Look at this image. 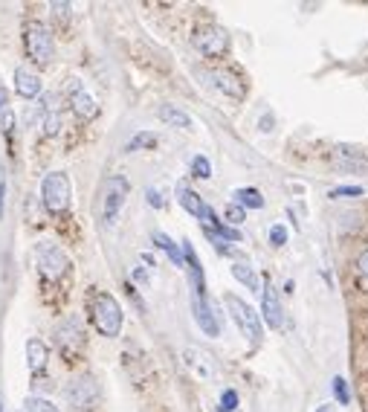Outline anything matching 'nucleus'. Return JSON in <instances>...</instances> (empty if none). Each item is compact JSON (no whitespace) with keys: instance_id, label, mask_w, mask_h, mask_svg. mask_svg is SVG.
Wrapping results in <instances>:
<instances>
[{"instance_id":"1","label":"nucleus","mask_w":368,"mask_h":412,"mask_svg":"<svg viewBox=\"0 0 368 412\" xmlns=\"http://www.w3.org/2000/svg\"><path fill=\"white\" fill-rule=\"evenodd\" d=\"M90 317H93V325L102 337H119L122 331V305L116 302V296H110L108 290H99L93 299H90Z\"/></svg>"},{"instance_id":"2","label":"nucleus","mask_w":368,"mask_h":412,"mask_svg":"<svg viewBox=\"0 0 368 412\" xmlns=\"http://www.w3.org/2000/svg\"><path fill=\"white\" fill-rule=\"evenodd\" d=\"M41 201L46 206V212L53 215H61L70 209V201H72V189H70V177L64 172H50L44 175L41 180Z\"/></svg>"},{"instance_id":"3","label":"nucleus","mask_w":368,"mask_h":412,"mask_svg":"<svg viewBox=\"0 0 368 412\" xmlns=\"http://www.w3.org/2000/svg\"><path fill=\"white\" fill-rule=\"evenodd\" d=\"M64 398H67L70 409H76V412L96 409V404H99V398H102L99 380H96L93 375H79V377H72L70 386L64 389Z\"/></svg>"},{"instance_id":"4","label":"nucleus","mask_w":368,"mask_h":412,"mask_svg":"<svg viewBox=\"0 0 368 412\" xmlns=\"http://www.w3.org/2000/svg\"><path fill=\"white\" fill-rule=\"evenodd\" d=\"M35 261H38V270L44 279H50V282H58L61 276H67L70 270V258L67 253L53 244V241H38V247H35Z\"/></svg>"},{"instance_id":"5","label":"nucleus","mask_w":368,"mask_h":412,"mask_svg":"<svg viewBox=\"0 0 368 412\" xmlns=\"http://www.w3.org/2000/svg\"><path fill=\"white\" fill-rule=\"evenodd\" d=\"M23 44H27V53L35 64H50L56 56V41L53 32L44 27L41 20L27 23V32H23Z\"/></svg>"},{"instance_id":"6","label":"nucleus","mask_w":368,"mask_h":412,"mask_svg":"<svg viewBox=\"0 0 368 412\" xmlns=\"http://www.w3.org/2000/svg\"><path fill=\"white\" fill-rule=\"evenodd\" d=\"M191 46L201 50L206 58H217L229 50V32L217 27V23H203V27L191 32Z\"/></svg>"},{"instance_id":"7","label":"nucleus","mask_w":368,"mask_h":412,"mask_svg":"<svg viewBox=\"0 0 368 412\" xmlns=\"http://www.w3.org/2000/svg\"><path fill=\"white\" fill-rule=\"evenodd\" d=\"M224 302H227V308H229V317H232L235 325L241 328V334L247 337L250 343H258V340H261V317L255 313V308H250L243 299H238L235 294H227Z\"/></svg>"},{"instance_id":"8","label":"nucleus","mask_w":368,"mask_h":412,"mask_svg":"<svg viewBox=\"0 0 368 412\" xmlns=\"http://www.w3.org/2000/svg\"><path fill=\"white\" fill-rule=\"evenodd\" d=\"M128 195H131V183H128L125 175L108 177L105 192H102V218H105V224H113L116 221V215H119L122 206H125Z\"/></svg>"},{"instance_id":"9","label":"nucleus","mask_w":368,"mask_h":412,"mask_svg":"<svg viewBox=\"0 0 368 412\" xmlns=\"http://www.w3.org/2000/svg\"><path fill=\"white\" fill-rule=\"evenodd\" d=\"M331 163L339 168V172L348 175H368V154H362L354 145H336L331 151Z\"/></svg>"},{"instance_id":"10","label":"nucleus","mask_w":368,"mask_h":412,"mask_svg":"<svg viewBox=\"0 0 368 412\" xmlns=\"http://www.w3.org/2000/svg\"><path fill=\"white\" fill-rule=\"evenodd\" d=\"M206 79H212V85L224 93V96H229V99H243V96H247V82H243L241 76L235 70H209L206 73Z\"/></svg>"},{"instance_id":"11","label":"nucleus","mask_w":368,"mask_h":412,"mask_svg":"<svg viewBox=\"0 0 368 412\" xmlns=\"http://www.w3.org/2000/svg\"><path fill=\"white\" fill-rule=\"evenodd\" d=\"M67 99H70V105H72L79 119H93L96 113H99V105H96V99L84 90V85L79 79H67Z\"/></svg>"},{"instance_id":"12","label":"nucleus","mask_w":368,"mask_h":412,"mask_svg":"<svg viewBox=\"0 0 368 412\" xmlns=\"http://www.w3.org/2000/svg\"><path fill=\"white\" fill-rule=\"evenodd\" d=\"M56 343H58V349H61L64 354L82 351V346H84L82 323H79L76 317H67L64 323H58V328H56Z\"/></svg>"},{"instance_id":"13","label":"nucleus","mask_w":368,"mask_h":412,"mask_svg":"<svg viewBox=\"0 0 368 412\" xmlns=\"http://www.w3.org/2000/svg\"><path fill=\"white\" fill-rule=\"evenodd\" d=\"M191 311H194V320H198V325H201V331H203L206 337H217V334H220L217 317H215V311H212V305L206 302L203 294H194V296H191Z\"/></svg>"},{"instance_id":"14","label":"nucleus","mask_w":368,"mask_h":412,"mask_svg":"<svg viewBox=\"0 0 368 412\" xmlns=\"http://www.w3.org/2000/svg\"><path fill=\"white\" fill-rule=\"evenodd\" d=\"M261 313H264V323L269 328H281L284 323V311H281V302H279V294L273 285H267L261 290Z\"/></svg>"},{"instance_id":"15","label":"nucleus","mask_w":368,"mask_h":412,"mask_svg":"<svg viewBox=\"0 0 368 412\" xmlns=\"http://www.w3.org/2000/svg\"><path fill=\"white\" fill-rule=\"evenodd\" d=\"M177 201H180V206H183L189 215L201 218V221H209L212 209H209V206L201 201V195H198V192H191L189 186H177Z\"/></svg>"},{"instance_id":"16","label":"nucleus","mask_w":368,"mask_h":412,"mask_svg":"<svg viewBox=\"0 0 368 412\" xmlns=\"http://www.w3.org/2000/svg\"><path fill=\"white\" fill-rule=\"evenodd\" d=\"M183 363L186 366L198 375V377H203V380H209V377H215V363L209 360V354H203V351H198V349H186L183 351Z\"/></svg>"},{"instance_id":"17","label":"nucleus","mask_w":368,"mask_h":412,"mask_svg":"<svg viewBox=\"0 0 368 412\" xmlns=\"http://www.w3.org/2000/svg\"><path fill=\"white\" fill-rule=\"evenodd\" d=\"M15 90H18V96H23V99H35V96H41V79L32 70L18 67L15 70Z\"/></svg>"},{"instance_id":"18","label":"nucleus","mask_w":368,"mask_h":412,"mask_svg":"<svg viewBox=\"0 0 368 412\" xmlns=\"http://www.w3.org/2000/svg\"><path fill=\"white\" fill-rule=\"evenodd\" d=\"M46 360H50V349L44 346V340H38V337L27 340V363H30V372H32V375L44 372Z\"/></svg>"},{"instance_id":"19","label":"nucleus","mask_w":368,"mask_h":412,"mask_svg":"<svg viewBox=\"0 0 368 412\" xmlns=\"http://www.w3.org/2000/svg\"><path fill=\"white\" fill-rule=\"evenodd\" d=\"M160 119H163V123L165 125H171V128H183V131H189L191 128V116L183 111V108H177V105H160Z\"/></svg>"},{"instance_id":"20","label":"nucleus","mask_w":368,"mask_h":412,"mask_svg":"<svg viewBox=\"0 0 368 412\" xmlns=\"http://www.w3.org/2000/svg\"><path fill=\"white\" fill-rule=\"evenodd\" d=\"M61 131V113L56 108V96H46L44 99V134L56 137Z\"/></svg>"},{"instance_id":"21","label":"nucleus","mask_w":368,"mask_h":412,"mask_svg":"<svg viewBox=\"0 0 368 412\" xmlns=\"http://www.w3.org/2000/svg\"><path fill=\"white\" fill-rule=\"evenodd\" d=\"M151 238H154V247H160V250L171 258V264H177V268H186V256H183V250H180V247H177L165 232H154Z\"/></svg>"},{"instance_id":"22","label":"nucleus","mask_w":368,"mask_h":412,"mask_svg":"<svg viewBox=\"0 0 368 412\" xmlns=\"http://www.w3.org/2000/svg\"><path fill=\"white\" fill-rule=\"evenodd\" d=\"M232 276H235L241 285H247V290H253V294H261V282H258V276L253 273L250 264L235 261V264H232Z\"/></svg>"},{"instance_id":"23","label":"nucleus","mask_w":368,"mask_h":412,"mask_svg":"<svg viewBox=\"0 0 368 412\" xmlns=\"http://www.w3.org/2000/svg\"><path fill=\"white\" fill-rule=\"evenodd\" d=\"M235 204L241 209H261L264 198H261L258 189H235Z\"/></svg>"},{"instance_id":"24","label":"nucleus","mask_w":368,"mask_h":412,"mask_svg":"<svg viewBox=\"0 0 368 412\" xmlns=\"http://www.w3.org/2000/svg\"><path fill=\"white\" fill-rule=\"evenodd\" d=\"M154 145H157V134H151V131H139L137 137L128 139L125 151L134 154V151H142V149H154Z\"/></svg>"},{"instance_id":"25","label":"nucleus","mask_w":368,"mask_h":412,"mask_svg":"<svg viewBox=\"0 0 368 412\" xmlns=\"http://www.w3.org/2000/svg\"><path fill=\"white\" fill-rule=\"evenodd\" d=\"M23 412H58V406H53L46 398H38V395H30L23 401Z\"/></svg>"},{"instance_id":"26","label":"nucleus","mask_w":368,"mask_h":412,"mask_svg":"<svg viewBox=\"0 0 368 412\" xmlns=\"http://www.w3.org/2000/svg\"><path fill=\"white\" fill-rule=\"evenodd\" d=\"M191 175L201 177V180L212 177V163H209V157H203V154L194 157V160H191Z\"/></svg>"},{"instance_id":"27","label":"nucleus","mask_w":368,"mask_h":412,"mask_svg":"<svg viewBox=\"0 0 368 412\" xmlns=\"http://www.w3.org/2000/svg\"><path fill=\"white\" fill-rule=\"evenodd\" d=\"M334 395L339 398V404H351V392H348L345 377H334Z\"/></svg>"},{"instance_id":"28","label":"nucleus","mask_w":368,"mask_h":412,"mask_svg":"<svg viewBox=\"0 0 368 412\" xmlns=\"http://www.w3.org/2000/svg\"><path fill=\"white\" fill-rule=\"evenodd\" d=\"M224 215H227V221H229V224H241V221H247V209H241L238 204H229V206L224 209Z\"/></svg>"},{"instance_id":"29","label":"nucleus","mask_w":368,"mask_h":412,"mask_svg":"<svg viewBox=\"0 0 368 412\" xmlns=\"http://www.w3.org/2000/svg\"><path fill=\"white\" fill-rule=\"evenodd\" d=\"M220 409H224V412H235L238 409V392L235 389H224V395H220Z\"/></svg>"},{"instance_id":"30","label":"nucleus","mask_w":368,"mask_h":412,"mask_svg":"<svg viewBox=\"0 0 368 412\" xmlns=\"http://www.w3.org/2000/svg\"><path fill=\"white\" fill-rule=\"evenodd\" d=\"M360 195H362L360 186H339L331 192V198H360Z\"/></svg>"},{"instance_id":"31","label":"nucleus","mask_w":368,"mask_h":412,"mask_svg":"<svg viewBox=\"0 0 368 412\" xmlns=\"http://www.w3.org/2000/svg\"><path fill=\"white\" fill-rule=\"evenodd\" d=\"M269 241H273V244H276V247L287 244V230H284L281 224H276V227H269Z\"/></svg>"},{"instance_id":"32","label":"nucleus","mask_w":368,"mask_h":412,"mask_svg":"<svg viewBox=\"0 0 368 412\" xmlns=\"http://www.w3.org/2000/svg\"><path fill=\"white\" fill-rule=\"evenodd\" d=\"M50 9H53V15H56L58 20H67V18H70V4H53Z\"/></svg>"},{"instance_id":"33","label":"nucleus","mask_w":368,"mask_h":412,"mask_svg":"<svg viewBox=\"0 0 368 412\" xmlns=\"http://www.w3.org/2000/svg\"><path fill=\"white\" fill-rule=\"evenodd\" d=\"M4 131H6V137H12V131H15V116H12V111H4Z\"/></svg>"},{"instance_id":"34","label":"nucleus","mask_w":368,"mask_h":412,"mask_svg":"<svg viewBox=\"0 0 368 412\" xmlns=\"http://www.w3.org/2000/svg\"><path fill=\"white\" fill-rule=\"evenodd\" d=\"M145 195H148V204H151L154 209H160V206H163V195H160L157 189H148V192H145Z\"/></svg>"},{"instance_id":"35","label":"nucleus","mask_w":368,"mask_h":412,"mask_svg":"<svg viewBox=\"0 0 368 412\" xmlns=\"http://www.w3.org/2000/svg\"><path fill=\"white\" fill-rule=\"evenodd\" d=\"M357 270H360V273H362L365 279H368V250H365V253L360 256V261H357Z\"/></svg>"},{"instance_id":"36","label":"nucleus","mask_w":368,"mask_h":412,"mask_svg":"<svg viewBox=\"0 0 368 412\" xmlns=\"http://www.w3.org/2000/svg\"><path fill=\"white\" fill-rule=\"evenodd\" d=\"M4 201H6V180H0V218H4Z\"/></svg>"},{"instance_id":"37","label":"nucleus","mask_w":368,"mask_h":412,"mask_svg":"<svg viewBox=\"0 0 368 412\" xmlns=\"http://www.w3.org/2000/svg\"><path fill=\"white\" fill-rule=\"evenodd\" d=\"M0 111H6V90L0 87Z\"/></svg>"},{"instance_id":"38","label":"nucleus","mask_w":368,"mask_h":412,"mask_svg":"<svg viewBox=\"0 0 368 412\" xmlns=\"http://www.w3.org/2000/svg\"><path fill=\"white\" fill-rule=\"evenodd\" d=\"M0 412H4V409H0Z\"/></svg>"}]
</instances>
